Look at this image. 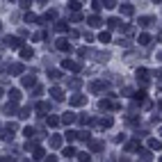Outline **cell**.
<instances>
[{"label": "cell", "instance_id": "obj_1", "mask_svg": "<svg viewBox=\"0 0 162 162\" xmlns=\"http://www.w3.org/2000/svg\"><path fill=\"white\" fill-rule=\"evenodd\" d=\"M148 41H151V39H148V34H142V37H139V43H142V46H146Z\"/></svg>", "mask_w": 162, "mask_h": 162}, {"label": "cell", "instance_id": "obj_2", "mask_svg": "<svg viewBox=\"0 0 162 162\" xmlns=\"http://www.w3.org/2000/svg\"><path fill=\"white\" fill-rule=\"evenodd\" d=\"M21 55H23V57H32V48H23Z\"/></svg>", "mask_w": 162, "mask_h": 162}, {"label": "cell", "instance_id": "obj_3", "mask_svg": "<svg viewBox=\"0 0 162 162\" xmlns=\"http://www.w3.org/2000/svg\"><path fill=\"white\" fill-rule=\"evenodd\" d=\"M57 123H60V119H57V117H50V119H48V126H53V128H55Z\"/></svg>", "mask_w": 162, "mask_h": 162}, {"label": "cell", "instance_id": "obj_4", "mask_svg": "<svg viewBox=\"0 0 162 162\" xmlns=\"http://www.w3.org/2000/svg\"><path fill=\"white\" fill-rule=\"evenodd\" d=\"M9 46H12V48H18V46H21V41H18V39H9Z\"/></svg>", "mask_w": 162, "mask_h": 162}, {"label": "cell", "instance_id": "obj_5", "mask_svg": "<svg viewBox=\"0 0 162 162\" xmlns=\"http://www.w3.org/2000/svg\"><path fill=\"white\" fill-rule=\"evenodd\" d=\"M73 153H76V148H71V146H68V148H64V155H68V158H71Z\"/></svg>", "mask_w": 162, "mask_h": 162}, {"label": "cell", "instance_id": "obj_6", "mask_svg": "<svg viewBox=\"0 0 162 162\" xmlns=\"http://www.w3.org/2000/svg\"><path fill=\"white\" fill-rule=\"evenodd\" d=\"M101 41H103V43H105V41H110V34H107V32H103V34H101Z\"/></svg>", "mask_w": 162, "mask_h": 162}, {"label": "cell", "instance_id": "obj_7", "mask_svg": "<svg viewBox=\"0 0 162 162\" xmlns=\"http://www.w3.org/2000/svg\"><path fill=\"white\" fill-rule=\"evenodd\" d=\"M23 82H25L27 87H32V85H34V78H25V80H23Z\"/></svg>", "mask_w": 162, "mask_h": 162}]
</instances>
